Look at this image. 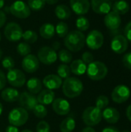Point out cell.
<instances>
[{
    "mask_svg": "<svg viewBox=\"0 0 131 132\" xmlns=\"http://www.w3.org/2000/svg\"><path fill=\"white\" fill-rule=\"evenodd\" d=\"M86 44V36L79 30H72L64 37V45L70 52L80 51Z\"/></svg>",
    "mask_w": 131,
    "mask_h": 132,
    "instance_id": "1",
    "label": "cell"
},
{
    "mask_svg": "<svg viewBox=\"0 0 131 132\" xmlns=\"http://www.w3.org/2000/svg\"><path fill=\"white\" fill-rule=\"evenodd\" d=\"M83 90V82L73 77H69L63 82L62 91L68 98H75L79 97Z\"/></svg>",
    "mask_w": 131,
    "mask_h": 132,
    "instance_id": "2",
    "label": "cell"
},
{
    "mask_svg": "<svg viewBox=\"0 0 131 132\" xmlns=\"http://www.w3.org/2000/svg\"><path fill=\"white\" fill-rule=\"evenodd\" d=\"M86 73L90 80L99 81L103 80L107 77L108 73V69L106 64L103 62L93 61L88 65Z\"/></svg>",
    "mask_w": 131,
    "mask_h": 132,
    "instance_id": "3",
    "label": "cell"
},
{
    "mask_svg": "<svg viewBox=\"0 0 131 132\" xmlns=\"http://www.w3.org/2000/svg\"><path fill=\"white\" fill-rule=\"evenodd\" d=\"M102 118V111L93 106L86 108L82 114L83 121L88 127L97 125L100 123Z\"/></svg>",
    "mask_w": 131,
    "mask_h": 132,
    "instance_id": "4",
    "label": "cell"
},
{
    "mask_svg": "<svg viewBox=\"0 0 131 132\" xmlns=\"http://www.w3.org/2000/svg\"><path fill=\"white\" fill-rule=\"evenodd\" d=\"M29 119L28 111L22 108H13L8 115V121L10 125L15 127H21L24 125Z\"/></svg>",
    "mask_w": 131,
    "mask_h": 132,
    "instance_id": "5",
    "label": "cell"
},
{
    "mask_svg": "<svg viewBox=\"0 0 131 132\" xmlns=\"http://www.w3.org/2000/svg\"><path fill=\"white\" fill-rule=\"evenodd\" d=\"M10 13L18 19H27L31 14L29 5L22 0H17L10 5Z\"/></svg>",
    "mask_w": 131,
    "mask_h": 132,
    "instance_id": "6",
    "label": "cell"
},
{
    "mask_svg": "<svg viewBox=\"0 0 131 132\" xmlns=\"http://www.w3.org/2000/svg\"><path fill=\"white\" fill-rule=\"evenodd\" d=\"M37 58L40 63L45 65H52L58 59L56 51L50 46L41 47L37 53Z\"/></svg>",
    "mask_w": 131,
    "mask_h": 132,
    "instance_id": "7",
    "label": "cell"
},
{
    "mask_svg": "<svg viewBox=\"0 0 131 132\" xmlns=\"http://www.w3.org/2000/svg\"><path fill=\"white\" fill-rule=\"evenodd\" d=\"M22 27L15 22H8L4 29V35L5 38L10 42H18L22 39Z\"/></svg>",
    "mask_w": 131,
    "mask_h": 132,
    "instance_id": "8",
    "label": "cell"
},
{
    "mask_svg": "<svg viewBox=\"0 0 131 132\" xmlns=\"http://www.w3.org/2000/svg\"><path fill=\"white\" fill-rule=\"evenodd\" d=\"M6 80L13 87H22L26 82V78L24 73L22 70L15 68L8 70Z\"/></svg>",
    "mask_w": 131,
    "mask_h": 132,
    "instance_id": "9",
    "label": "cell"
},
{
    "mask_svg": "<svg viewBox=\"0 0 131 132\" xmlns=\"http://www.w3.org/2000/svg\"><path fill=\"white\" fill-rule=\"evenodd\" d=\"M103 42L104 37L103 33L97 29L90 31L86 37V43L87 46L93 50H97L101 48Z\"/></svg>",
    "mask_w": 131,
    "mask_h": 132,
    "instance_id": "10",
    "label": "cell"
},
{
    "mask_svg": "<svg viewBox=\"0 0 131 132\" xmlns=\"http://www.w3.org/2000/svg\"><path fill=\"white\" fill-rule=\"evenodd\" d=\"M130 96V90L126 85H118L112 91L111 98L114 103L123 104L125 103Z\"/></svg>",
    "mask_w": 131,
    "mask_h": 132,
    "instance_id": "11",
    "label": "cell"
},
{
    "mask_svg": "<svg viewBox=\"0 0 131 132\" xmlns=\"http://www.w3.org/2000/svg\"><path fill=\"white\" fill-rule=\"evenodd\" d=\"M21 108L26 111H32L35 106L38 104L36 97L27 91H24L19 94V97L17 101Z\"/></svg>",
    "mask_w": 131,
    "mask_h": 132,
    "instance_id": "12",
    "label": "cell"
},
{
    "mask_svg": "<svg viewBox=\"0 0 131 132\" xmlns=\"http://www.w3.org/2000/svg\"><path fill=\"white\" fill-rule=\"evenodd\" d=\"M22 70L28 73H33L39 68V61L36 56L29 54L22 59Z\"/></svg>",
    "mask_w": 131,
    "mask_h": 132,
    "instance_id": "13",
    "label": "cell"
},
{
    "mask_svg": "<svg viewBox=\"0 0 131 132\" xmlns=\"http://www.w3.org/2000/svg\"><path fill=\"white\" fill-rule=\"evenodd\" d=\"M110 46L114 53L117 54L124 53L128 48V40L124 36L117 35L113 38Z\"/></svg>",
    "mask_w": 131,
    "mask_h": 132,
    "instance_id": "14",
    "label": "cell"
},
{
    "mask_svg": "<svg viewBox=\"0 0 131 132\" xmlns=\"http://www.w3.org/2000/svg\"><path fill=\"white\" fill-rule=\"evenodd\" d=\"M52 107L54 112L60 116L67 115L70 111V104L69 101L61 97L55 98L52 103Z\"/></svg>",
    "mask_w": 131,
    "mask_h": 132,
    "instance_id": "15",
    "label": "cell"
},
{
    "mask_svg": "<svg viewBox=\"0 0 131 132\" xmlns=\"http://www.w3.org/2000/svg\"><path fill=\"white\" fill-rule=\"evenodd\" d=\"M69 5L75 14L83 15L89 12L90 2L89 0H69Z\"/></svg>",
    "mask_w": 131,
    "mask_h": 132,
    "instance_id": "16",
    "label": "cell"
},
{
    "mask_svg": "<svg viewBox=\"0 0 131 132\" xmlns=\"http://www.w3.org/2000/svg\"><path fill=\"white\" fill-rule=\"evenodd\" d=\"M90 6L93 11L97 14H107L112 8L110 0H91Z\"/></svg>",
    "mask_w": 131,
    "mask_h": 132,
    "instance_id": "17",
    "label": "cell"
},
{
    "mask_svg": "<svg viewBox=\"0 0 131 132\" xmlns=\"http://www.w3.org/2000/svg\"><path fill=\"white\" fill-rule=\"evenodd\" d=\"M104 24L107 28L110 30L114 31L118 29L121 24L120 15L113 11L108 12L104 17Z\"/></svg>",
    "mask_w": 131,
    "mask_h": 132,
    "instance_id": "18",
    "label": "cell"
},
{
    "mask_svg": "<svg viewBox=\"0 0 131 132\" xmlns=\"http://www.w3.org/2000/svg\"><path fill=\"white\" fill-rule=\"evenodd\" d=\"M63 84V80L57 74H49L46 75L43 80L42 85L45 86L46 89L54 90L60 88Z\"/></svg>",
    "mask_w": 131,
    "mask_h": 132,
    "instance_id": "19",
    "label": "cell"
},
{
    "mask_svg": "<svg viewBox=\"0 0 131 132\" xmlns=\"http://www.w3.org/2000/svg\"><path fill=\"white\" fill-rule=\"evenodd\" d=\"M103 118L109 124H116L119 121L120 115L119 111L114 108H106L102 111Z\"/></svg>",
    "mask_w": 131,
    "mask_h": 132,
    "instance_id": "20",
    "label": "cell"
},
{
    "mask_svg": "<svg viewBox=\"0 0 131 132\" xmlns=\"http://www.w3.org/2000/svg\"><path fill=\"white\" fill-rule=\"evenodd\" d=\"M38 103L43 105H49L55 100V93L53 90L49 89L42 90L36 97Z\"/></svg>",
    "mask_w": 131,
    "mask_h": 132,
    "instance_id": "21",
    "label": "cell"
},
{
    "mask_svg": "<svg viewBox=\"0 0 131 132\" xmlns=\"http://www.w3.org/2000/svg\"><path fill=\"white\" fill-rule=\"evenodd\" d=\"M19 94H20L18 91V90L13 87H7V88H4L2 90L1 97L4 101L7 103H13L18 101L19 97Z\"/></svg>",
    "mask_w": 131,
    "mask_h": 132,
    "instance_id": "22",
    "label": "cell"
},
{
    "mask_svg": "<svg viewBox=\"0 0 131 132\" xmlns=\"http://www.w3.org/2000/svg\"><path fill=\"white\" fill-rule=\"evenodd\" d=\"M69 67L71 73L76 76H81L86 72L87 66L81 59H77L71 62Z\"/></svg>",
    "mask_w": 131,
    "mask_h": 132,
    "instance_id": "23",
    "label": "cell"
},
{
    "mask_svg": "<svg viewBox=\"0 0 131 132\" xmlns=\"http://www.w3.org/2000/svg\"><path fill=\"white\" fill-rule=\"evenodd\" d=\"M26 87L28 92L34 95L38 94L42 90V82L36 77H31L26 82Z\"/></svg>",
    "mask_w": 131,
    "mask_h": 132,
    "instance_id": "24",
    "label": "cell"
},
{
    "mask_svg": "<svg viewBox=\"0 0 131 132\" xmlns=\"http://www.w3.org/2000/svg\"><path fill=\"white\" fill-rule=\"evenodd\" d=\"M55 33V26L52 23H44L39 28V35L43 39H50L54 36Z\"/></svg>",
    "mask_w": 131,
    "mask_h": 132,
    "instance_id": "25",
    "label": "cell"
},
{
    "mask_svg": "<svg viewBox=\"0 0 131 132\" xmlns=\"http://www.w3.org/2000/svg\"><path fill=\"white\" fill-rule=\"evenodd\" d=\"M113 12L117 13L118 15H124L127 13L130 10V5L125 0H117L113 4H112Z\"/></svg>",
    "mask_w": 131,
    "mask_h": 132,
    "instance_id": "26",
    "label": "cell"
},
{
    "mask_svg": "<svg viewBox=\"0 0 131 132\" xmlns=\"http://www.w3.org/2000/svg\"><path fill=\"white\" fill-rule=\"evenodd\" d=\"M71 14H72L71 9L64 4L58 5L55 9V15L59 19L66 20L69 19Z\"/></svg>",
    "mask_w": 131,
    "mask_h": 132,
    "instance_id": "27",
    "label": "cell"
},
{
    "mask_svg": "<svg viewBox=\"0 0 131 132\" xmlns=\"http://www.w3.org/2000/svg\"><path fill=\"white\" fill-rule=\"evenodd\" d=\"M76 128V121L72 117H67L63 119L59 125L61 132H73Z\"/></svg>",
    "mask_w": 131,
    "mask_h": 132,
    "instance_id": "28",
    "label": "cell"
},
{
    "mask_svg": "<svg viewBox=\"0 0 131 132\" xmlns=\"http://www.w3.org/2000/svg\"><path fill=\"white\" fill-rule=\"evenodd\" d=\"M76 26L77 29L80 32L86 31L90 27V21L85 16L80 15L76 20Z\"/></svg>",
    "mask_w": 131,
    "mask_h": 132,
    "instance_id": "29",
    "label": "cell"
},
{
    "mask_svg": "<svg viewBox=\"0 0 131 132\" xmlns=\"http://www.w3.org/2000/svg\"><path fill=\"white\" fill-rule=\"evenodd\" d=\"M57 56H58V58L60 60V62L64 64L70 63L73 60V55H72L71 52L69 51L68 50L63 49V50H59Z\"/></svg>",
    "mask_w": 131,
    "mask_h": 132,
    "instance_id": "30",
    "label": "cell"
},
{
    "mask_svg": "<svg viewBox=\"0 0 131 132\" xmlns=\"http://www.w3.org/2000/svg\"><path fill=\"white\" fill-rule=\"evenodd\" d=\"M32 111L36 118H40V119L46 118L47 116V114H48L47 108L45 107V105L39 104V103L35 106V108L32 109Z\"/></svg>",
    "mask_w": 131,
    "mask_h": 132,
    "instance_id": "31",
    "label": "cell"
},
{
    "mask_svg": "<svg viewBox=\"0 0 131 132\" xmlns=\"http://www.w3.org/2000/svg\"><path fill=\"white\" fill-rule=\"evenodd\" d=\"M22 39H23L25 43H27L29 44L30 43H35L38 39V35L35 31L32 30H26L25 32H23Z\"/></svg>",
    "mask_w": 131,
    "mask_h": 132,
    "instance_id": "32",
    "label": "cell"
},
{
    "mask_svg": "<svg viewBox=\"0 0 131 132\" xmlns=\"http://www.w3.org/2000/svg\"><path fill=\"white\" fill-rule=\"evenodd\" d=\"M55 31L59 38H64L69 32V26L64 22H59L55 27Z\"/></svg>",
    "mask_w": 131,
    "mask_h": 132,
    "instance_id": "33",
    "label": "cell"
},
{
    "mask_svg": "<svg viewBox=\"0 0 131 132\" xmlns=\"http://www.w3.org/2000/svg\"><path fill=\"white\" fill-rule=\"evenodd\" d=\"M56 72H57V75L62 80L69 77L70 74H71L70 67L67 64H64V63H62L58 67Z\"/></svg>",
    "mask_w": 131,
    "mask_h": 132,
    "instance_id": "34",
    "label": "cell"
},
{
    "mask_svg": "<svg viewBox=\"0 0 131 132\" xmlns=\"http://www.w3.org/2000/svg\"><path fill=\"white\" fill-rule=\"evenodd\" d=\"M27 5L31 10L38 12L45 7L46 0H28Z\"/></svg>",
    "mask_w": 131,
    "mask_h": 132,
    "instance_id": "35",
    "label": "cell"
},
{
    "mask_svg": "<svg viewBox=\"0 0 131 132\" xmlns=\"http://www.w3.org/2000/svg\"><path fill=\"white\" fill-rule=\"evenodd\" d=\"M16 51L20 56H25L30 54V53H31V46H30V45L29 43H25V42H22V43H19L17 45Z\"/></svg>",
    "mask_w": 131,
    "mask_h": 132,
    "instance_id": "36",
    "label": "cell"
},
{
    "mask_svg": "<svg viewBox=\"0 0 131 132\" xmlns=\"http://www.w3.org/2000/svg\"><path fill=\"white\" fill-rule=\"evenodd\" d=\"M95 104V107H97L100 110H104L109 105V98L105 95H100L96 99Z\"/></svg>",
    "mask_w": 131,
    "mask_h": 132,
    "instance_id": "37",
    "label": "cell"
},
{
    "mask_svg": "<svg viewBox=\"0 0 131 132\" xmlns=\"http://www.w3.org/2000/svg\"><path fill=\"white\" fill-rule=\"evenodd\" d=\"M2 65L4 69L9 70L14 68L15 67V60L11 56H5L2 60Z\"/></svg>",
    "mask_w": 131,
    "mask_h": 132,
    "instance_id": "38",
    "label": "cell"
},
{
    "mask_svg": "<svg viewBox=\"0 0 131 132\" xmlns=\"http://www.w3.org/2000/svg\"><path fill=\"white\" fill-rule=\"evenodd\" d=\"M36 132H50V126L46 121H40L36 128Z\"/></svg>",
    "mask_w": 131,
    "mask_h": 132,
    "instance_id": "39",
    "label": "cell"
},
{
    "mask_svg": "<svg viewBox=\"0 0 131 132\" xmlns=\"http://www.w3.org/2000/svg\"><path fill=\"white\" fill-rule=\"evenodd\" d=\"M86 65L91 63L92 62H93L94 60V56L93 55L90 53V52H84L82 55V59H81Z\"/></svg>",
    "mask_w": 131,
    "mask_h": 132,
    "instance_id": "40",
    "label": "cell"
},
{
    "mask_svg": "<svg viewBox=\"0 0 131 132\" xmlns=\"http://www.w3.org/2000/svg\"><path fill=\"white\" fill-rule=\"evenodd\" d=\"M123 63L125 67L131 70V52L126 53L123 57Z\"/></svg>",
    "mask_w": 131,
    "mask_h": 132,
    "instance_id": "41",
    "label": "cell"
},
{
    "mask_svg": "<svg viewBox=\"0 0 131 132\" xmlns=\"http://www.w3.org/2000/svg\"><path fill=\"white\" fill-rule=\"evenodd\" d=\"M6 83H7L6 76L4 73V72L0 70V90H2L5 88Z\"/></svg>",
    "mask_w": 131,
    "mask_h": 132,
    "instance_id": "42",
    "label": "cell"
},
{
    "mask_svg": "<svg viewBox=\"0 0 131 132\" xmlns=\"http://www.w3.org/2000/svg\"><path fill=\"white\" fill-rule=\"evenodd\" d=\"M124 36L126 39L131 42V21L129 22L124 28Z\"/></svg>",
    "mask_w": 131,
    "mask_h": 132,
    "instance_id": "43",
    "label": "cell"
},
{
    "mask_svg": "<svg viewBox=\"0 0 131 132\" xmlns=\"http://www.w3.org/2000/svg\"><path fill=\"white\" fill-rule=\"evenodd\" d=\"M6 22V15L5 13L0 9V29L5 26Z\"/></svg>",
    "mask_w": 131,
    "mask_h": 132,
    "instance_id": "44",
    "label": "cell"
},
{
    "mask_svg": "<svg viewBox=\"0 0 131 132\" xmlns=\"http://www.w3.org/2000/svg\"><path fill=\"white\" fill-rule=\"evenodd\" d=\"M5 132H20L18 127L13 126V125H8L5 128Z\"/></svg>",
    "mask_w": 131,
    "mask_h": 132,
    "instance_id": "45",
    "label": "cell"
},
{
    "mask_svg": "<svg viewBox=\"0 0 131 132\" xmlns=\"http://www.w3.org/2000/svg\"><path fill=\"white\" fill-rule=\"evenodd\" d=\"M102 132H120V131H118L117 128H113V127H107L105 128L104 129H103Z\"/></svg>",
    "mask_w": 131,
    "mask_h": 132,
    "instance_id": "46",
    "label": "cell"
},
{
    "mask_svg": "<svg viewBox=\"0 0 131 132\" xmlns=\"http://www.w3.org/2000/svg\"><path fill=\"white\" fill-rule=\"evenodd\" d=\"M126 115H127V118H128V120L131 122V104L129 105L127 108V111H126Z\"/></svg>",
    "mask_w": 131,
    "mask_h": 132,
    "instance_id": "47",
    "label": "cell"
},
{
    "mask_svg": "<svg viewBox=\"0 0 131 132\" xmlns=\"http://www.w3.org/2000/svg\"><path fill=\"white\" fill-rule=\"evenodd\" d=\"M52 48L54 50H58L59 48H60V43H59V42H58V41H55L53 43V45H52Z\"/></svg>",
    "mask_w": 131,
    "mask_h": 132,
    "instance_id": "48",
    "label": "cell"
},
{
    "mask_svg": "<svg viewBox=\"0 0 131 132\" xmlns=\"http://www.w3.org/2000/svg\"><path fill=\"white\" fill-rule=\"evenodd\" d=\"M81 132H96V131H95L92 127H88V126H87V127H86L85 128H83Z\"/></svg>",
    "mask_w": 131,
    "mask_h": 132,
    "instance_id": "49",
    "label": "cell"
},
{
    "mask_svg": "<svg viewBox=\"0 0 131 132\" xmlns=\"http://www.w3.org/2000/svg\"><path fill=\"white\" fill-rule=\"evenodd\" d=\"M59 2V0H46V3L48 5H55Z\"/></svg>",
    "mask_w": 131,
    "mask_h": 132,
    "instance_id": "50",
    "label": "cell"
},
{
    "mask_svg": "<svg viewBox=\"0 0 131 132\" xmlns=\"http://www.w3.org/2000/svg\"><path fill=\"white\" fill-rule=\"evenodd\" d=\"M5 13H10V6H5L4 7V11Z\"/></svg>",
    "mask_w": 131,
    "mask_h": 132,
    "instance_id": "51",
    "label": "cell"
},
{
    "mask_svg": "<svg viewBox=\"0 0 131 132\" xmlns=\"http://www.w3.org/2000/svg\"><path fill=\"white\" fill-rule=\"evenodd\" d=\"M5 5V1L4 0H0V9L4 7Z\"/></svg>",
    "mask_w": 131,
    "mask_h": 132,
    "instance_id": "52",
    "label": "cell"
},
{
    "mask_svg": "<svg viewBox=\"0 0 131 132\" xmlns=\"http://www.w3.org/2000/svg\"><path fill=\"white\" fill-rule=\"evenodd\" d=\"M2 111H3V106H2V104H1V102H0V115L2 114Z\"/></svg>",
    "mask_w": 131,
    "mask_h": 132,
    "instance_id": "53",
    "label": "cell"
},
{
    "mask_svg": "<svg viewBox=\"0 0 131 132\" xmlns=\"http://www.w3.org/2000/svg\"><path fill=\"white\" fill-rule=\"evenodd\" d=\"M20 132H33L32 131H30V130H29V129H24V130H22V131Z\"/></svg>",
    "mask_w": 131,
    "mask_h": 132,
    "instance_id": "54",
    "label": "cell"
},
{
    "mask_svg": "<svg viewBox=\"0 0 131 132\" xmlns=\"http://www.w3.org/2000/svg\"><path fill=\"white\" fill-rule=\"evenodd\" d=\"M2 49L0 48V60L2 59Z\"/></svg>",
    "mask_w": 131,
    "mask_h": 132,
    "instance_id": "55",
    "label": "cell"
},
{
    "mask_svg": "<svg viewBox=\"0 0 131 132\" xmlns=\"http://www.w3.org/2000/svg\"><path fill=\"white\" fill-rule=\"evenodd\" d=\"M121 132H130V131H127V130H125V131H121Z\"/></svg>",
    "mask_w": 131,
    "mask_h": 132,
    "instance_id": "56",
    "label": "cell"
},
{
    "mask_svg": "<svg viewBox=\"0 0 131 132\" xmlns=\"http://www.w3.org/2000/svg\"><path fill=\"white\" fill-rule=\"evenodd\" d=\"M1 39H2V35H1V32H0V41H1Z\"/></svg>",
    "mask_w": 131,
    "mask_h": 132,
    "instance_id": "57",
    "label": "cell"
},
{
    "mask_svg": "<svg viewBox=\"0 0 131 132\" xmlns=\"http://www.w3.org/2000/svg\"><path fill=\"white\" fill-rule=\"evenodd\" d=\"M110 1H115V2H116V1H117V0H110Z\"/></svg>",
    "mask_w": 131,
    "mask_h": 132,
    "instance_id": "58",
    "label": "cell"
},
{
    "mask_svg": "<svg viewBox=\"0 0 131 132\" xmlns=\"http://www.w3.org/2000/svg\"><path fill=\"white\" fill-rule=\"evenodd\" d=\"M0 132H2V131H0Z\"/></svg>",
    "mask_w": 131,
    "mask_h": 132,
    "instance_id": "59",
    "label": "cell"
},
{
    "mask_svg": "<svg viewBox=\"0 0 131 132\" xmlns=\"http://www.w3.org/2000/svg\"><path fill=\"white\" fill-rule=\"evenodd\" d=\"M130 85H131V83H130Z\"/></svg>",
    "mask_w": 131,
    "mask_h": 132,
    "instance_id": "60",
    "label": "cell"
}]
</instances>
